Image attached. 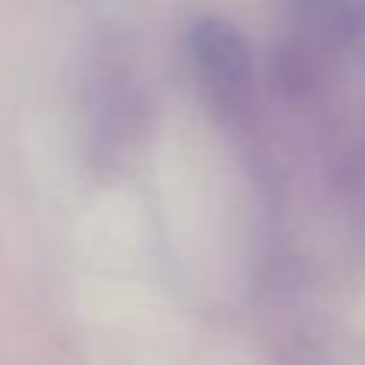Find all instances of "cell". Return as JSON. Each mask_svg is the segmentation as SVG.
Returning <instances> with one entry per match:
<instances>
[{"instance_id":"6da1fadb","label":"cell","mask_w":365,"mask_h":365,"mask_svg":"<svg viewBox=\"0 0 365 365\" xmlns=\"http://www.w3.org/2000/svg\"><path fill=\"white\" fill-rule=\"evenodd\" d=\"M189 48H192V61L212 100L225 109H237L250 93L253 77L250 45L240 36V29L227 19L208 16L195 23Z\"/></svg>"},{"instance_id":"7a4b0ae2","label":"cell","mask_w":365,"mask_h":365,"mask_svg":"<svg viewBox=\"0 0 365 365\" xmlns=\"http://www.w3.org/2000/svg\"><path fill=\"white\" fill-rule=\"evenodd\" d=\"M276 74L289 93L302 96L308 90H314L317 74H321V58H317L311 42H289L276 55Z\"/></svg>"}]
</instances>
